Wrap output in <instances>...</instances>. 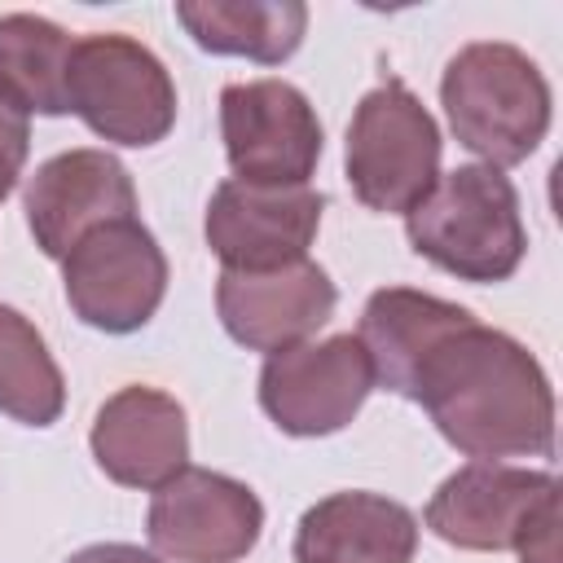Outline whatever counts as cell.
I'll return each instance as SVG.
<instances>
[{
  "instance_id": "12",
  "label": "cell",
  "mask_w": 563,
  "mask_h": 563,
  "mask_svg": "<svg viewBox=\"0 0 563 563\" xmlns=\"http://www.w3.org/2000/svg\"><path fill=\"white\" fill-rule=\"evenodd\" d=\"M339 290L317 260H295L264 273L224 268L216 282V312L233 343L246 352H286L308 343L334 317Z\"/></svg>"
},
{
  "instance_id": "16",
  "label": "cell",
  "mask_w": 563,
  "mask_h": 563,
  "mask_svg": "<svg viewBox=\"0 0 563 563\" xmlns=\"http://www.w3.org/2000/svg\"><path fill=\"white\" fill-rule=\"evenodd\" d=\"M466 321H471V312L462 303H449L440 295L409 290V286H383L365 299L356 339L369 356L374 383H383L387 391L409 400L422 356Z\"/></svg>"
},
{
  "instance_id": "11",
  "label": "cell",
  "mask_w": 563,
  "mask_h": 563,
  "mask_svg": "<svg viewBox=\"0 0 563 563\" xmlns=\"http://www.w3.org/2000/svg\"><path fill=\"white\" fill-rule=\"evenodd\" d=\"M559 501V479L550 471H528L510 462H466L427 501L422 523L457 550H515L528 523Z\"/></svg>"
},
{
  "instance_id": "10",
  "label": "cell",
  "mask_w": 563,
  "mask_h": 563,
  "mask_svg": "<svg viewBox=\"0 0 563 563\" xmlns=\"http://www.w3.org/2000/svg\"><path fill=\"white\" fill-rule=\"evenodd\" d=\"M325 198L308 185H246L220 180L207 202V246L224 268L264 273L295 260H308V246L321 229Z\"/></svg>"
},
{
  "instance_id": "4",
  "label": "cell",
  "mask_w": 563,
  "mask_h": 563,
  "mask_svg": "<svg viewBox=\"0 0 563 563\" xmlns=\"http://www.w3.org/2000/svg\"><path fill=\"white\" fill-rule=\"evenodd\" d=\"M440 145L431 110L387 75L356 101L347 123L343 167L356 202L383 216H409L440 180Z\"/></svg>"
},
{
  "instance_id": "6",
  "label": "cell",
  "mask_w": 563,
  "mask_h": 563,
  "mask_svg": "<svg viewBox=\"0 0 563 563\" xmlns=\"http://www.w3.org/2000/svg\"><path fill=\"white\" fill-rule=\"evenodd\" d=\"M62 286L84 325L101 334H132L150 325L167 295V255L141 216L110 220L66 251Z\"/></svg>"
},
{
  "instance_id": "3",
  "label": "cell",
  "mask_w": 563,
  "mask_h": 563,
  "mask_svg": "<svg viewBox=\"0 0 563 563\" xmlns=\"http://www.w3.org/2000/svg\"><path fill=\"white\" fill-rule=\"evenodd\" d=\"M409 246L457 282H506L528 255V229L510 176L484 163L453 167L405 216Z\"/></svg>"
},
{
  "instance_id": "17",
  "label": "cell",
  "mask_w": 563,
  "mask_h": 563,
  "mask_svg": "<svg viewBox=\"0 0 563 563\" xmlns=\"http://www.w3.org/2000/svg\"><path fill=\"white\" fill-rule=\"evenodd\" d=\"M176 22L198 48L216 57H246L282 66L308 31V4L299 0H180Z\"/></svg>"
},
{
  "instance_id": "9",
  "label": "cell",
  "mask_w": 563,
  "mask_h": 563,
  "mask_svg": "<svg viewBox=\"0 0 563 563\" xmlns=\"http://www.w3.org/2000/svg\"><path fill=\"white\" fill-rule=\"evenodd\" d=\"M374 391V369L356 334H330L321 343H295L273 352L260 369V409L286 435L343 431Z\"/></svg>"
},
{
  "instance_id": "5",
  "label": "cell",
  "mask_w": 563,
  "mask_h": 563,
  "mask_svg": "<svg viewBox=\"0 0 563 563\" xmlns=\"http://www.w3.org/2000/svg\"><path fill=\"white\" fill-rule=\"evenodd\" d=\"M66 106L110 145H158L176 123V84L167 66L132 35H79L66 70Z\"/></svg>"
},
{
  "instance_id": "2",
  "label": "cell",
  "mask_w": 563,
  "mask_h": 563,
  "mask_svg": "<svg viewBox=\"0 0 563 563\" xmlns=\"http://www.w3.org/2000/svg\"><path fill=\"white\" fill-rule=\"evenodd\" d=\"M440 106L457 145L497 172L523 163L550 132V84L541 66L506 40L457 48L440 75Z\"/></svg>"
},
{
  "instance_id": "15",
  "label": "cell",
  "mask_w": 563,
  "mask_h": 563,
  "mask_svg": "<svg viewBox=\"0 0 563 563\" xmlns=\"http://www.w3.org/2000/svg\"><path fill=\"white\" fill-rule=\"evenodd\" d=\"M295 563H413L418 519L383 493H330L295 523Z\"/></svg>"
},
{
  "instance_id": "8",
  "label": "cell",
  "mask_w": 563,
  "mask_h": 563,
  "mask_svg": "<svg viewBox=\"0 0 563 563\" xmlns=\"http://www.w3.org/2000/svg\"><path fill=\"white\" fill-rule=\"evenodd\" d=\"M260 528V497L242 479L207 466H180L154 488L145 515L154 554L172 563H238L255 550Z\"/></svg>"
},
{
  "instance_id": "20",
  "label": "cell",
  "mask_w": 563,
  "mask_h": 563,
  "mask_svg": "<svg viewBox=\"0 0 563 563\" xmlns=\"http://www.w3.org/2000/svg\"><path fill=\"white\" fill-rule=\"evenodd\" d=\"M31 154V114L22 101L0 84V202L18 189V176Z\"/></svg>"
},
{
  "instance_id": "14",
  "label": "cell",
  "mask_w": 563,
  "mask_h": 563,
  "mask_svg": "<svg viewBox=\"0 0 563 563\" xmlns=\"http://www.w3.org/2000/svg\"><path fill=\"white\" fill-rule=\"evenodd\" d=\"M97 466L123 488H158L189 466V422L176 396L158 387H119L88 431Z\"/></svg>"
},
{
  "instance_id": "21",
  "label": "cell",
  "mask_w": 563,
  "mask_h": 563,
  "mask_svg": "<svg viewBox=\"0 0 563 563\" xmlns=\"http://www.w3.org/2000/svg\"><path fill=\"white\" fill-rule=\"evenodd\" d=\"M519 563H559V501L545 506L515 545Z\"/></svg>"
},
{
  "instance_id": "22",
  "label": "cell",
  "mask_w": 563,
  "mask_h": 563,
  "mask_svg": "<svg viewBox=\"0 0 563 563\" xmlns=\"http://www.w3.org/2000/svg\"><path fill=\"white\" fill-rule=\"evenodd\" d=\"M66 563H163V559L141 545H128V541H97V545H84L79 554H70Z\"/></svg>"
},
{
  "instance_id": "19",
  "label": "cell",
  "mask_w": 563,
  "mask_h": 563,
  "mask_svg": "<svg viewBox=\"0 0 563 563\" xmlns=\"http://www.w3.org/2000/svg\"><path fill=\"white\" fill-rule=\"evenodd\" d=\"M66 409L62 369L44 334L9 303H0V413L22 427H53Z\"/></svg>"
},
{
  "instance_id": "18",
  "label": "cell",
  "mask_w": 563,
  "mask_h": 563,
  "mask_svg": "<svg viewBox=\"0 0 563 563\" xmlns=\"http://www.w3.org/2000/svg\"><path fill=\"white\" fill-rule=\"evenodd\" d=\"M75 35L40 13H0V84L26 114H70L66 70Z\"/></svg>"
},
{
  "instance_id": "1",
  "label": "cell",
  "mask_w": 563,
  "mask_h": 563,
  "mask_svg": "<svg viewBox=\"0 0 563 563\" xmlns=\"http://www.w3.org/2000/svg\"><path fill=\"white\" fill-rule=\"evenodd\" d=\"M409 400L475 462L554 453V387L541 361L519 339L475 317L422 356Z\"/></svg>"
},
{
  "instance_id": "7",
  "label": "cell",
  "mask_w": 563,
  "mask_h": 563,
  "mask_svg": "<svg viewBox=\"0 0 563 563\" xmlns=\"http://www.w3.org/2000/svg\"><path fill=\"white\" fill-rule=\"evenodd\" d=\"M220 136L233 180L246 185H308L321 158L317 110L286 79L224 84Z\"/></svg>"
},
{
  "instance_id": "13",
  "label": "cell",
  "mask_w": 563,
  "mask_h": 563,
  "mask_svg": "<svg viewBox=\"0 0 563 563\" xmlns=\"http://www.w3.org/2000/svg\"><path fill=\"white\" fill-rule=\"evenodd\" d=\"M26 224L35 246L48 260H66V251L110 224L136 216V185L128 167L110 150H62L48 163L35 167V176L22 189Z\"/></svg>"
}]
</instances>
